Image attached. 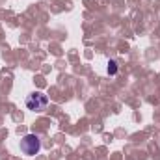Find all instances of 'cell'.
<instances>
[{"label":"cell","instance_id":"1","mask_svg":"<svg viewBox=\"0 0 160 160\" xmlns=\"http://www.w3.org/2000/svg\"><path fill=\"white\" fill-rule=\"evenodd\" d=\"M21 151L28 157H34L41 151V140L39 136L36 134H26L22 140H21Z\"/></svg>","mask_w":160,"mask_h":160},{"label":"cell","instance_id":"2","mask_svg":"<svg viewBox=\"0 0 160 160\" xmlns=\"http://www.w3.org/2000/svg\"><path fill=\"white\" fill-rule=\"evenodd\" d=\"M47 106H48V97L41 91L28 95V99H26V108L32 110V112H43Z\"/></svg>","mask_w":160,"mask_h":160},{"label":"cell","instance_id":"3","mask_svg":"<svg viewBox=\"0 0 160 160\" xmlns=\"http://www.w3.org/2000/svg\"><path fill=\"white\" fill-rule=\"evenodd\" d=\"M108 73H110L112 77L118 73V62H116V60H110V62H108Z\"/></svg>","mask_w":160,"mask_h":160}]
</instances>
